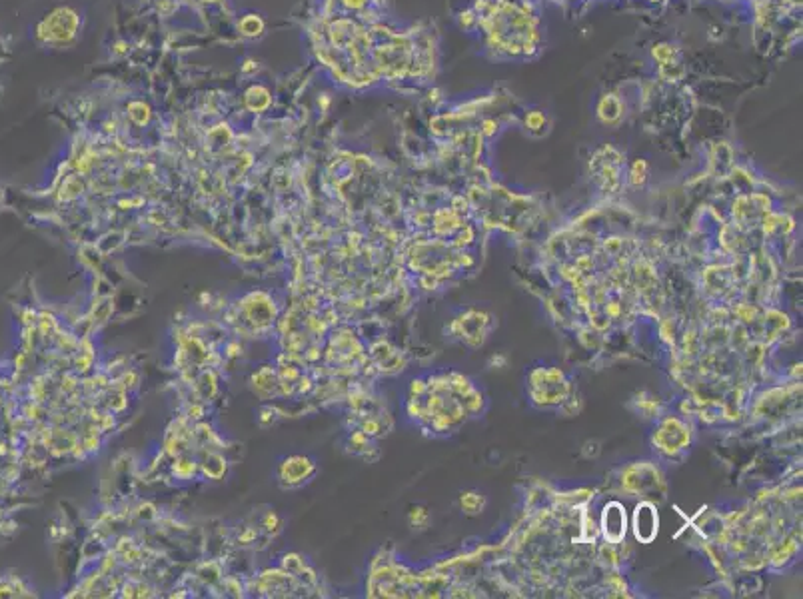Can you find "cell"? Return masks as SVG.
<instances>
[{"mask_svg":"<svg viewBox=\"0 0 803 599\" xmlns=\"http://www.w3.org/2000/svg\"><path fill=\"white\" fill-rule=\"evenodd\" d=\"M604 530L612 542H618L626 532V514L620 506H610L604 514Z\"/></svg>","mask_w":803,"mask_h":599,"instance_id":"cell-1","label":"cell"},{"mask_svg":"<svg viewBox=\"0 0 803 599\" xmlns=\"http://www.w3.org/2000/svg\"><path fill=\"white\" fill-rule=\"evenodd\" d=\"M656 526H658V518L654 514V510L650 506H642L638 508L636 514V536L642 538L644 542H650L656 534Z\"/></svg>","mask_w":803,"mask_h":599,"instance_id":"cell-2","label":"cell"}]
</instances>
